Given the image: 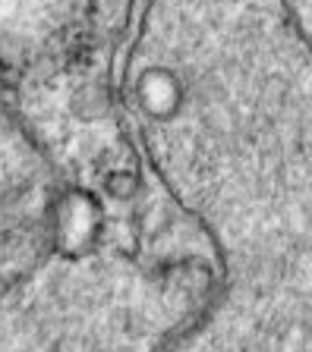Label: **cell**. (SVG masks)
Returning <instances> with one entry per match:
<instances>
[{
  "label": "cell",
  "instance_id": "6da1fadb",
  "mask_svg": "<svg viewBox=\"0 0 312 352\" xmlns=\"http://www.w3.org/2000/svg\"><path fill=\"white\" fill-rule=\"evenodd\" d=\"M180 101H183V88H180L177 76L167 73V69H149L139 79V104L149 117H174L180 110Z\"/></svg>",
  "mask_w": 312,
  "mask_h": 352
},
{
  "label": "cell",
  "instance_id": "3957f363",
  "mask_svg": "<svg viewBox=\"0 0 312 352\" xmlns=\"http://www.w3.org/2000/svg\"><path fill=\"white\" fill-rule=\"evenodd\" d=\"M107 189H111V195H117V198H129V195H136V179L127 173L111 176V179H107Z\"/></svg>",
  "mask_w": 312,
  "mask_h": 352
},
{
  "label": "cell",
  "instance_id": "7a4b0ae2",
  "mask_svg": "<svg viewBox=\"0 0 312 352\" xmlns=\"http://www.w3.org/2000/svg\"><path fill=\"white\" fill-rule=\"evenodd\" d=\"M73 104L82 117H104V113H107V95H104L101 85H85L79 95H76Z\"/></svg>",
  "mask_w": 312,
  "mask_h": 352
}]
</instances>
